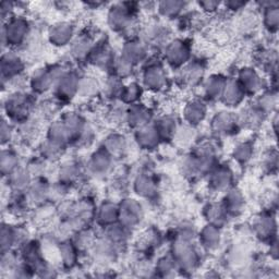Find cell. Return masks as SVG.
<instances>
[{
  "mask_svg": "<svg viewBox=\"0 0 279 279\" xmlns=\"http://www.w3.org/2000/svg\"><path fill=\"white\" fill-rule=\"evenodd\" d=\"M28 34V24L23 20H13L8 23L7 30H3V39L6 37L7 43L19 45Z\"/></svg>",
  "mask_w": 279,
  "mask_h": 279,
  "instance_id": "obj_1",
  "label": "cell"
},
{
  "mask_svg": "<svg viewBox=\"0 0 279 279\" xmlns=\"http://www.w3.org/2000/svg\"><path fill=\"white\" fill-rule=\"evenodd\" d=\"M30 103L25 95L15 94L8 98L7 110L8 115L13 118H22L29 110Z\"/></svg>",
  "mask_w": 279,
  "mask_h": 279,
  "instance_id": "obj_2",
  "label": "cell"
},
{
  "mask_svg": "<svg viewBox=\"0 0 279 279\" xmlns=\"http://www.w3.org/2000/svg\"><path fill=\"white\" fill-rule=\"evenodd\" d=\"M189 50L187 46L182 42H174L172 45L167 48V59L168 63L174 66H180L185 63L188 59Z\"/></svg>",
  "mask_w": 279,
  "mask_h": 279,
  "instance_id": "obj_3",
  "label": "cell"
},
{
  "mask_svg": "<svg viewBox=\"0 0 279 279\" xmlns=\"http://www.w3.org/2000/svg\"><path fill=\"white\" fill-rule=\"evenodd\" d=\"M175 256H177V261L179 264H181L182 267L185 268H191L195 265L196 263V254L195 252L191 249V247L185 244V242L181 241L177 244L174 247Z\"/></svg>",
  "mask_w": 279,
  "mask_h": 279,
  "instance_id": "obj_4",
  "label": "cell"
},
{
  "mask_svg": "<svg viewBox=\"0 0 279 279\" xmlns=\"http://www.w3.org/2000/svg\"><path fill=\"white\" fill-rule=\"evenodd\" d=\"M244 91L242 86L237 82H226L225 89L223 91V98L226 104L234 106L242 100Z\"/></svg>",
  "mask_w": 279,
  "mask_h": 279,
  "instance_id": "obj_5",
  "label": "cell"
},
{
  "mask_svg": "<svg viewBox=\"0 0 279 279\" xmlns=\"http://www.w3.org/2000/svg\"><path fill=\"white\" fill-rule=\"evenodd\" d=\"M139 214H140V206L134 202L133 200L128 201L125 203L123 209H121V220L125 227H131L134 226L139 220Z\"/></svg>",
  "mask_w": 279,
  "mask_h": 279,
  "instance_id": "obj_6",
  "label": "cell"
},
{
  "mask_svg": "<svg viewBox=\"0 0 279 279\" xmlns=\"http://www.w3.org/2000/svg\"><path fill=\"white\" fill-rule=\"evenodd\" d=\"M144 81L149 89H161L165 83V75L161 67H149L144 75Z\"/></svg>",
  "mask_w": 279,
  "mask_h": 279,
  "instance_id": "obj_7",
  "label": "cell"
},
{
  "mask_svg": "<svg viewBox=\"0 0 279 279\" xmlns=\"http://www.w3.org/2000/svg\"><path fill=\"white\" fill-rule=\"evenodd\" d=\"M241 86L244 91L247 92H256L260 89L261 80L258 75L252 69H244L240 74Z\"/></svg>",
  "mask_w": 279,
  "mask_h": 279,
  "instance_id": "obj_8",
  "label": "cell"
},
{
  "mask_svg": "<svg viewBox=\"0 0 279 279\" xmlns=\"http://www.w3.org/2000/svg\"><path fill=\"white\" fill-rule=\"evenodd\" d=\"M71 25L60 23L58 25H55L54 29H51L50 39L51 42L56 43V45H65L71 38Z\"/></svg>",
  "mask_w": 279,
  "mask_h": 279,
  "instance_id": "obj_9",
  "label": "cell"
},
{
  "mask_svg": "<svg viewBox=\"0 0 279 279\" xmlns=\"http://www.w3.org/2000/svg\"><path fill=\"white\" fill-rule=\"evenodd\" d=\"M159 138V134L156 128L153 127H143L138 132V141L142 146L152 147L155 145Z\"/></svg>",
  "mask_w": 279,
  "mask_h": 279,
  "instance_id": "obj_10",
  "label": "cell"
},
{
  "mask_svg": "<svg viewBox=\"0 0 279 279\" xmlns=\"http://www.w3.org/2000/svg\"><path fill=\"white\" fill-rule=\"evenodd\" d=\"M22 65L21 61L15 55L8 54L7 56H3L2 58V74L9 76H13L19 73L21 70Z\"/></svg>",
  "mask_w": 279,
  "mask_h": 279,
  "instance_id": "obj_11",
  "label": "cell"
},
{
  "mask_svg": "<svg viewBox=\"0 0 279 279\" xmlns=\"http://www.w3.org/2000/svg\"><path fill=\"white\" fill-rule=\"evenodd\" d=\"M79 80H76L72 74L65 75L60 77L59 82V93L60 95L63 94L65 97H69L70 95H73L75 91H79Z\"/></svg>",
  "mask_w": 279,
  "mask_h": 279,
  "instance_id": "obj_12",
  "label": "cell"
},
{
  "mask_svg": "<svg viewBox=\"0 0 279 279\" xmlns=\"http://www.w3.org/2000/svg\"><path fill=\"white\" fill-rule=\"evenodd\" d=\"M54 83L53 73L47 71H39L34 75L32 80V84L34 90L36 91H46L49 89V86Z\"/></svg>",
  "mask_w": 279,
  "mask_h": 279,
  "instance_id": "obj_13",
  "label": "cell"
},
{
  "mask_svg": "<svg viewBox=\"0 0 279 279\" xmlns=\"http://www.w3.org/2000/svg\"><path fill=\"white\" fill-rule=\"evenodd\" d=\"M143 55L144 49L142 48V46L138 45L137 43H129L125 47V53H123L122 59L132 66V64L141 60Z\"/></svg>",
  "mask_w": 279,
  "mask_h": 279,
  "instance_id": "obj_14",
  "label": "cell"
},
{
  "mask_svg": "<svg viewBox=\"0 0 279 279\" xmlns=\"http://www.w3.org/2000/svg\"><path fill=\"white\" fill-rule=\"evenodd\" d=\"M205 115V108L203 104L199 102H193L189 104L185 109V117H187L190 123H198L200 120H202Z\"/></svg>",
  "mask_w": 279,
  "mask_h": 279,
  "instance_id": "obj_15",
  "label": "cell"
},
{
  "mask_svg": "<svg viewBox=\"0 0 279 279\" xmlns=\"http://www.w3.org/2000/svg\"><path fill=\"white\" fill-rule=\"evenodd\" d=\"M110 159L106 153H97L93 156L91 167L95 173H105L109 168Z\"/></svg>",
  "mask_w": 279,
  "mask_h": 279,
  "instance_id": "obj_16",
  "label": "cell"
},
{
  "mask_svg": "<svg viewBox=\"0 0 279 279\" xmlns=\"http://www.w3.org/2000/svg\"><path fill=\"white\" fill-rule=\"evenodd\" d=\"M221 79H223V77L220 76L210 77L208 85H206V92H208V95L209 97H217L218 95L223 94L226 81Z\"/></svg>",
  "mask_w": 279,
  "mask_h": 279,
  "instance_id": "obj_17",
  "label": "cell"
},
{
  "mask_svg": "<svg viewBox=\"0 0 279 279\" xmlns=\"http://www.w3.org/2000/svg\"><path fill=\"white\" fill-rule=\"evenodd\" d=\"M214 127L218 132H226L231 128L232 123L235 122V119L232 118L231 115L227 112H221L219 116H217L214 119Z\"/></svg>",
  "mask_w": 279,
  "mask_h": 279,
  "instance_id": "obj_18",
  "label": "cell"
},
{
  "mask_svg": "<svg viewBox=\"0 0 279 279\" xmlns=\"http://www.w3.org/2000/svg\"><path fill=\"white\" fill-rule=\"evenodd\" d=\"M147 118H148L147 111L144 109L143 107H139V106H134L130 113L128 115L129 121H130V123L132 122L133 125L136 126H143L144 123H146L145 121L147 120Z\"/></svg>",
  "mask_w": 279,
  "mask_h": 279,
  "instance_id": "obj_19",
  "label": "cell"
},
{
  "mask_svg": "<svg viewBox=\"0 0 279 279\" xmlns=\"http://www.w3.org/2000/svg\"><path fill=\"white\" fill-rule=\"evenodd\" d=\"M109 20L111 22L112 28L115 29H123L127 27L128 23V14L125 10L121 8H117L109 15Z\"/></svg>",
  "mask_w": 279,
  "mask_h": 279,
  "instance_id": "obj_20",
  "label": "cell"
},
{
  "mask_svg": "<svg viewBox=\"0 0 279 279\" xmlns=\"http://www.w3.org/2000/svg\"><path fill=\"white\" fill-rule=\"evenodd\" d=\"M202 239L204 245L214 247L217 244H219V232L215 228V226H208V228L203 231Z\"/></svg>",
  "mask_w": 279,
  "mask_h": 279,
  "instance_id": "obj_21",
  "label": "cell"
},
{
  "mask_svg": "<svg viewBox=\"0 0 279 279\" xmlns=\"http://www.w3.org/2000/svg\"><path fill=\"white\" fill-rule=\"evenodd\" d=\"M119 215V209H116L112 204H105L103 206L100 213L101 220L105 224H111L115 221Z\"/></svg>",
  "mask_w": 279,
  "mask_h": 279,
  "instance_id": "obj_22",
  "label": "cell"
},
{
  "mask_svg": "<svg viewBox=\"0 0 279 279\" xmlns=\"http://www.w3.org/2000/svg\"><path fill=\"white\" fill-rule=\"evenodd\" d=\"M108 141L106 143V146L108 151L112 152L113 154L121 153L123 149H125V141H123V138H120L118 136H112L110 138L107 139Z\"/></svg>",
  "mask_w": 279,
  "mask_h": 279,
  "instance_id": "obj_23",
  "label": "cell"
},
{
  "mask_svg": "<svg viewBox=\"0 0 279 279\" xmlns=\"http://www.w3.org/2000/svg\"><path fill=\"white\" fill-rule=\"evenodd\" d=\"M230 181V173L226 172V170H219L216 174H214L213 177V184L217 189H223L226 185H228Z\"/></svg>",
  "mask_w": 279,
  "mask_h": 279,
  "instance_id": "obj_24",
  "label": "cell"
},
{
  "mask_svg": "<svg viewBox=\"0 0 279 279\" xmlns=\"http://www.w3.org/2000/svg\"><path fill=\"white\" fill-rule=\"evenodd\" d=\"M137 187H138L139 194L141 193L142 195H147L149 193H152L154 185H153L152 180L149 178L141 177V178H139V180L137 181Z\"/></svg>",
  "mask_w": 279,
  "mask_h": 279,
  "instance_id": "obj_25",
  "label": "cell"
},
{
  "mask_svg": "<svg viewBox=\"0 0 279 279\" xmlns=\"http://www.w3.org/2000/svg\"><path fill=\"white\" fill-rule=\"evenodd\" d=\"M12 154L8 153H2V158H1V168L2 173H11L12 170L15 168V164H17V159L14 158Z\"/></svg>",
  "mask_w": 279,
  "mask_h": 279,
  "instance_id": "obj_26",
  "label": "cell"
},
{
  "mask_svg": "<svg viewBox=\"0 0 279 279\" xmlns=\"http://www.w3.org/2000/svg\"><path fill=\"white\" fill-rule=\"evenodd\" d=\"M60 252L63 253V258H64V263L65 264H69L72 265L73 264L74 261V249L72 245H69L68 244H66L63 245V249H60Z\"/></svg>",
  "mask_w": 279,
  "mask_h": 279,
  "instance_id": "obj_27",
  "label": "cell"
},
{
  "mask_svg": "<svg viewBox=\"0 0 279 279\" xmlns=\"http://www.w3.org/2000/svg\"><path fill=\"white\" fill-rule=\"evenodd\" d=\"M121 93L126 102H134L137 100L138 95H139V85L132 83L129 85L125 91L122 90Z\"/></svg>",
  "mask_w": 279,
  "mask_h": 279,
  "instance_id": "obj_28",
  "label": "cell"
},
{
  "mask_svg": "<svg viewBox=\"0 0 279 279\" xmlns=\"http://www.w3.org/2000/svg\"><path fill=\"white\" fill-rule=\"evenodd\" d=\"M242 204V200L240 195L236 192H231L228 194V202L226 204V208L228 206V210H239Z\"/></svg>",
  "mask_w": 279,
  "mask_h": 279,
  "instance_id": "obj_29",
  "label": "cell"
},
{
  "mask_svg": "<svg viewBox=\"0 0 279 279\" xmlns=\"http://www.w3.org/2000/svg\"><path fill=\"white\" fill-rule=\"evenodd\" d=\"M251 147L247 145V144H241L237 147V151L235 152V156L237 157L238 161L245 162L250 158L251 155Z\"/></svg>",
  "mask_w": 279,
  "mask_h": 279,
  "instance_id": "obj_30",
  "label": "cell"
},
{
  "mask_svg": "<svg viewBox=\"0 0 279 279\" xmlns=\"http://www.w3.org/2000/svg\"><path fill=\"white\" fill-rule=\"evenodd\" d=\"M27 174H25V173H23V172H15L14 174H12L11 182L15 188L20 189V188L25 187V183L28 182V175Z\"/></svg>",
  "mask_w": 279,
  "mask_h": 279,
  "instance_id": "obj_31",
  "label": "cell"
},
{
  "mask_svg": "<svg viewBox=\"0 0 279 279\" xmlns=\"http://www.w3.org/2000/svg\"><path fill=\"white\" fill-rule=\"evenodd\" d=\"M182 3L180 2H164L162 3L161 10L163 11L164 14L167 15H174L175 13H178V11L180 10V6Z\"/></svg>",
  "mask_w": 279,
  "mask_h": 279,
  "instance_id": "obj_32",
  "label": "cell"
},
{
  "mask_svg": "<svg viewBox=\"0 0 279 279\" xmlns=\"http://www.w3.org/2000/svg\"><path fill=\"white\" fill-rule=\"evenodd\" d=\"M268 12L266 13V22L270 25V28H277L278 22V11L276 8H268Z\"/></svg>",
  "mask_w": 279,
  "mask_h": 279,
  "instance_id": "obj_33",
  "label": "cell"
},
{
  "mask_svg": "<svg viewBox=\"0 0 279 279\" xmlns=\"http://www.w3.org/2000/svg\"><path fill=\"white\" fill-rule=\"evenodd\" d=\"M174 261L170 260V258H163V260L159 261V264H158V268H159V272L161 273H165L167 275L169 272H172L173 267H174Z\"/></svg>",
  "mask_w": 279,
  "mask_h": 279,
  "instance_id": "obj_34",
  "label": "cell"
}]
</instances>
